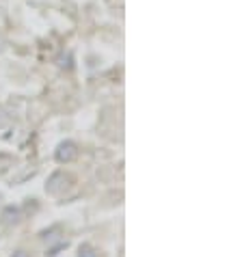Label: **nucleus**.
Returning <instances> with one entry per match:
<instances>
[{
	"label": "nucleus",
	"instance_id": "f257e3e1",
	"mask_svg": "<svg viewBox=\"0 0 242 257\" xmlns=\"http://www.w3.org/2000/svg\"><path fill=\"white\" fill-rule=\"evenodd\" d=\"M69 182H72V177H69L67 173L56 171V173L50 175V180L46 184V192L48 195H61V192H65L69 188Z\"/></svg>",
	"mask_w": 242,
	"mask_h": 257
},
{
	"label": "nucleus",
	"instance_id": "f03ea898",
	"mask_svg": "<svg viewBox=\"0 0 242 257\" xmlns=\"http://www.w3.org/2000/svg\"><path fill=\"white\" fill-rule=\"evenodd\" d=\"M76 156H78V147H76V143H72V141H63L54 149V158H56V162H59V164L74 162Z\"/></svg>",
	"mask_w": 242,
	"mask_h": 257
},
{
	"label": "nucleus",
	"instance_id": "7ed1b4c3",
	"mask_svg": "<svg viewBox=\"0 0 242 257\" xmlns=\"http://www.w3.org/2000/svg\"><path fill=\"white\" fill-rule=\"evenodd\" d=\"M0 218H3V225L13 227L22 220V210L16 208V205H7V208L3 210V214H0Z\"/></svg>",
	"mask_w": 242,
	"mask_h": 257
},
{
	"label": "nucleus",
	"instance_id": "20e7f679",
	"mask_svg": "<svg viewBox=\"0 0 242 257\" xmlns=\"http://www.w3.org/2000/svg\"><path fill=\"white\" fill-rule=\"evenodd\" d=\"M78 257H97V255H95V251L89 244H82L80 246V255H78Z\"/></svg>",
	"mask_w": 242,
	"mask_h": 257
},
{
	"label": "nucleus",
	"instance_id": "39448f33",
	"mask_svg": "<svg viewBox=\"0 0 242 257\" xmlns=\"http://www.w3.org/2000/svg\"><path fill=\"white\" fill-rule=\"evenodd\" d=\"M11 257H28V253H26V251H16Z\"/></svg>",
	"mask_w": 242,
	"mask_h": 257
}]
</instances>
